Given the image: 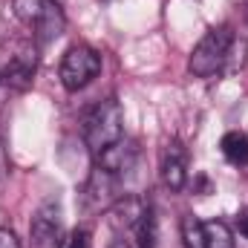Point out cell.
<instances>
[{
  "label": "cell",
  "instance_id": "1",
  "mask_svg": "<svg viewBox=\"0 0 248 248\" xmlns=\"http://www.w3.org/2000/svg\"><path fill=\"white\" fill-rule=\"evenodd\" d=\"M15 15L41 44L61 38L66 29V15L55 0H15Z\"/></svg>",
  "mask_w": 248,
  "mask_h": 248
},
{
  "label": "cell",
  "instance_id": "2",
  "mask_svg": "<svg viewBox=\"0 0 248 248\" xmlns=\"http://www.w3.org/2000/svg\"><path fill=\"white\" fill-rule=\"evenodd\" d=\"M124 133V116H122V107L116 98H104L98 101L87 122H84V141L93 153H101L104 147H110L113 141H119Z\"/></svg>",
  "mask_w": 248,
  "mask_h": 248
},
{
  "label": "cell",
  "instance_id": "3",
  "mask_svg": "<svg viewBox=\"0 0 248 248\" xmlns=\"http://www.w3.org/2000/svg\"><path fill=\"white\" fill-rule=\"evenodd\" d=\"M231 44H234V32L231 26H214L190 52V61L187 69L196 75V78H211L222 69V63L228 61V52H231Z\"/></svg>",
  "mask_w": 248,
  "mask_h": 248
},
{
  "label": "cell",
  "instance_id": "4",
  "mask_svg": "<svg viewBox=\"0 0 248 248\" xmlns=\"http://www.w3.org/2000/svg\"><path fill=\"white\" fill-rule=\"evenodd\" d=\"M98 72H101V55L93 46L78 44V46L66 49V55H63V61H61V84L69 93L84 90Z\"/></svg>",
  "mask_w": 248,
  "mask_h": 248
},
{
  "label": "cell",
  "instance_id": "5",
  "mask_svg": "<svg viewBox=\"0 0 248 248\" xmlns=\"http://www.w3.org/2000/svg\"><path fill=\"white\" fill-rule=\"evenodd\" d=\"M32 248H61L63 240V222H61V208L55 202H46L38 208L29 225Z\"/></svg>",
  "mask_w": 248,
  "mask_h": 248
},
{
  "label": "cell",
  "instance_id": "6",
  "mask_svg": "<svg viewBox=\"0 0 248 248\" xmlns=\"http://www.w3.org/2000/svg\"><path fill=\"white\" fill-rule=\"evenodd\" d=\"M162 182L170 190H182L187 182V159L179 141H170L162 153Z\"/></svg>",
  "mask_w": 248,
  "mask_h": 248
},
{
  "label": "cell",
  "instance_id": "7",
  "mask_svg": "<svg viewBox=\"0 0 248 248\" xmlns=\"http://www.w3.org/2000/svg\"><path fill=\"white\" fill-rule=\"evenodd\" d=\"M95 159H98V168H101V170L119 176V173H124V170L133 168V162H136V144L127 141L122 136L119 141H113L110 147H104L101 153H95Z\"/></svg>",
  "mask_w": 248,
  "mask_h": 248
},
{
  "label": "cell",
  "instance_id": "8",
  "mask_svg": "<svg viewBox=\"0 0 248 248\" xmlns=\"http://www.w3.org/2000/svg\"><path fill=\"white\" fill-rule=\"evenodd\" d=\"M32 78H35V52L29 55L26 49L12 55L9 63L3 66V72H0V81L12 90H26L32 84Z\"/></svg>",
  "mask_w": 248,
  "mask_h": 248
},
{
  "label": "cell",
  "instance_id": "9",
  "mask_svg": "<svg viewBox=\"0 0 248 248\" xmlns=\"http://www.w3.org/2000/svg\"><path fill=\"white\" fill-rule=\"evenodd\" d=\"M147 214H153V205L144 202L141 196H124V199H119L113 205V217L122 222L124 228H130V231H136L144 222Z\"/></svg>",
  "mask_w": 248,
  "mask_h": 248
},
{
  "label": "cell",
  "instance_id": "10",
  "mask_svg": "<svg viewBox=\"0 0 248 248\" xmlns=\"http://www.w3.org/2000/svg\"><path fill=\"white\" fill-rule=\"evenodd\" d=\"M113 190H116V173H107V170L95 168L90 182H87V202L93 208H98V205H104L113 196Z\"/></svg>",
  "mask_w": 248,
  "mask_h": 248
},
{
  "label": "cell",
  "instance_id": "11",
  "mask_svg": "<svg viewBox=\"0 0 248 248\" xmlns=\"http://www.w3.org/2000/svg\"><path fill=\"white\" fill-rule=\"evenodd\" d=\"M222 153L234 165H248V133H243V130L225 133L222 136Z\"/></svg>",
  "mask_w": 248,
  "mask_h": 248
},
{
  "label": "cell",
  "instance_id": "12",
  "mask_svg": "<svg viewBox=\"0 0 248 248\" xmlns=\"http://www.w3.org/2000/svg\"><path fill=\"white\" fill-rule=\"evenodd\" d=\"M202 231H205V248H234V234L222 219L202 222Z\"/></svg>",
  "mask_w": 248,
  "mask_h": 248
},
{
  "label": "cell",
  "instance_id": "13",
  "mask_svg": "<svg viewBox=\"0 0 248 248\" xmlns=\"http://www.w3.org/2000/svg\"><path fill=\"white\" fill-rule=\"evenodd\" d=\"M182 237H185V248H205V231H202V222L185 217L182 219Z\"/></svg>",
  "mask_w": 248,
  "mask_h": 248
},
{
  "label": "cell",
  "instance_id": "14",
  "mask_svg": "<svg viewBox=\"0 0 248 248\" xmlns=\"http://www.w3.org/2000/svg\"><path fill=\"white\" fill-rule=\"evenodd\" d=\"M0 248H20L17 234H15V231H9V228H0Z\"/></svg>",
  "mask_w": 248,
  "mask_h": 248
},
{
  "label": "cell",
  "instance_id": "15",
  "mask_svg": "<svg viewBox=\"0 0 248 248\" xmlns=\"http://www.w3.org/2000/svg\"><path fill=\"white\" fill-rule=\"evenodd\" d=\"M9 170H12V165H9L6 147H3V141H0V190H3V185H6V179H9Z\"/></svg>",
  "mask_w": 248,
  "mask_h": 248
},
{
  "label": "cell",
  "instance_id": "16",
  "mask_svg": "<svg viewBox=\"0 0 248 248\" xmlns=\"http://www.w3.org/2000/svg\"><path fill=\"white\" fill-rule=\"evenodd\" d=\"M69 248H90V234L87 231H75L69 237Z\"/></svg>",
  "mask_w": 248,
  "mask_h": 248
},
{
  "label": "cell",
  "instance_id": "17",
  "mask_svg": "<svg viewBox=\"0 0 248 248\" xmlns=\"http://www.w3.org/2000/svg\"><path fill=\"white\" fill-rule=\"evenodd\" d=\"M237 225H240V234L248 240V208L240 211V217H237Z\"/></svg>",
  "mask_w": 248,
  "mask_h": 248
},
{
  "label": "cell",
  "instance_id": "18",
  "mask_svg": "<svg viewBox=\"0 0 248 248\" xmlns=\"http://www.w3.org/2000/svg\"><path fill=\"white\" fill-rule=\"evenodd\" d=\"M110 248H130V246H127L124 240H116V243H113V246H110Z\"/></svg>",
  "mask_w": 248,
  "mask_h": 248
}]
</instances>
